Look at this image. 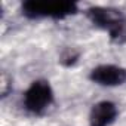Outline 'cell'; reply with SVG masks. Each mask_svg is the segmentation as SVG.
I'll return each mask as SVG.
<instances>
[{
	"label": "cell",
	"instance_id": "obj_7",
	"mask_svg": "<svg viewBox=\"0 0 126 126\" xmlns=\"http://www.w3.org/2000/svg\"><path fill=\"white\" fill-rule=\"evenodd\" d=\"M77 59H79V52L74 50V49H71V47L65 49L64 52H62L61 58H59L61 64H62V65H65V67H71V65H74L76 62H77Z\"/></svg>",
	"mask_w": 126,
	"mask_h": 126
},
{
	"label": "cell",
	"instance_id": "obj_5",
	"mask_svg": "<svg viewBox=\"0 0 126 126\" xmlns=\"http://www.w3.org/2000/svg\"><path fill=\"white\" fill-rule=\"evenodd\" d=\"M117 117V107L111 101L96 102L89 114L91 126H110Z\"/></svg>",
	"mask_w": 126,
	"mask_h": 126
},
{
	"label": "cell",
	"instance_id": "obj_2",
	"mask_svg": "<svg viewBox=\"0 0 126 126\" xmlns=\"http://www.w3.org/2000/svg\"><path fill=\"white\" fill-rule=\"evenodd\" d=\"M53 102V91L46 80H34L24 94V107L33 114H42Z\"/></svg>",
	"mask_w": 126,
	"mask_h": 126
},
{
	"label": "cell",
	"instance_id": "obj_3",
	"mask_svg": "<svg viewBox=\"0 0 126 126\" xmlns=\"http://www.w3.org/2000/svg\"><path fill=\"white\" fill-rule=\"evenodd\" d=\"M89 79L99 86H119L126 82V70L119 65L104 64L95 67L91 71Z\"/></svg>",
	"mask_w": 126,
	"mask_h": 126
},
{
	"label": "cell",
	"instance_id": "obj_8",
	"mask_svg": "<svg viewBox=\"0 0 126 126\" xmlns=\"http://www.w3.org/2000/svg\"><path fill=\"white\" fill-rule=\"evenodd\" d=\"M8 86H9V80H8V76L3 73V76H2V95L3 96H6V94H8Z\"/></svg>",
	"mask_w": 126,
	"mask_h": 126
},
{
	"label": "cell",
	"instance_id": "obj_6",
	"mask_svg": "<svg viewBox=\"0 0 126 126\" xmlns=\"http://www.w3.org/2000/svg\"><path fill=\"white\" fill-rule=\"evenodd\" d=\"M110 39L116 43H126V16L108 33Z\"/></svg>",
	"mask_w": 126,
	"mask_h": 126
},
{
	"label": "cell",
	"instance_id": "obj_1",
	"mask_svg": "<svg viewBox=\"0 0 126 126\" xmlns=\"http://www.w3.org/2000/svg\"><path fill=\"white\" fill-rule=\"evenodd\" d=\"M77 12V5L74 2H65V0H30L22 3V14L31 19L40 18H53L62 19L65 16L74 15Z\"/></svg>",
	"mask_w": 126,
	"mask_h": 126
},
{
	"label": "cell",
	"instance_id": "obj_4",
	"mask_svg": "<svg viewBox=\"0 0 126 126\" xmlns=\"http://www.w3.org/2000/svg\"><path fill=\"white\" fill-rule=\"evenodd\" d=\"M88 14V18L91 19V22L105 31H111L123 18L125 15L117 11V9H113V8H102V6H94V8H89L86 11Z\"/></svg>",
	"mask_w": 126,
	"mask_h": 126
}]
</instances>
